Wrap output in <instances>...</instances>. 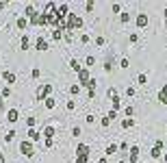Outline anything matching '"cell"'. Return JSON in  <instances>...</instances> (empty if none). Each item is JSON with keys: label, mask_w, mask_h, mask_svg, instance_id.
I'll return each instance as SVG.
<instances>
[{"label": "cell", "mask_w": 167, "mask_h": 163, "mask_svg": "<svg viewBox=\"0 0 167 163\" xmlns=\"http://www.w3.org/2000/svg\"><path fill=\"white\" fill-rule=\"evenodd\" d=\"M87 159H89V146L80 144L76 150V163H87Z\"/></svg>", "instance_id": "6da1fadb"}, {"label": "cell", "mask_w": 167, "mask_h": 163, "mask_svg": "<svg viewBox=\"0 0 167 163\" xmlns=\"http://www.w3.org/2000/svg\"><path fill=\"white\" fill-rule=\"evenodd\" d=\"M80 26H83V20H80L78 15H74V13H69V15H67V31L80 28Z\"/></svg>", "instance_id": "7a4b0ae2"}, {"label": "cell", "mask_w": 167, "mask_h": 163, "mask_svg": "<svg viewBox=\"0 0 167 163\" xmlns=\"http://www.w3.org/2000/svg\"><path fill=\"white\" fill-rule=\"evenodd\" d=\"M20 152H22L24 157H28V159H31V157L35 154V150H33V144H31V142H22V144H20Z\"/></svg>", "instance_id": "3957f363"}, {"label": "cell", "mask_w": 167, "mask_h": 163, "mask_svg": "<svg viewBox=\"0 0 167 163\" xmlns=\"http://www.w3.org/2000/svg\"><path fill=\"white\" fill-rule=\"evenodd\" d=\"M50 91H52V85H43V87H41V89L37 91V98H39V100H43V98L48 100V96H50Z\"/></svg>", "instance_id": "277c9868"}, {"label": "cell", "mask_w": 167, "mask_h": 163, "mask_svg": "<svg viewBox=\"0 0 167 163\" xmlns=\"http://www.w3.org/2000/svg\"><path fill=\"white\" fill-rule=\"evenodd\" d=\"M17 118H20L17 109H9V111H7V122H9V124H15V122H17Z\"/></svg>", "instance_id": "5b68a950"}, {"label": "cell", "mask_w": 167, "mask_h": 163, "mask_svg": "<svg viewBox=\"0 0 167 163\" xmlns=\"http://www.w3.org/2000/svg\"><path fill=\"white\" fill-rule=\"evenodd\" d=\"M78 76H80V83H83V85H89V81H91V78H89V72H87L85 67L78 72Z\"/></svg>", "instance_id": "8992f818"}, {"label": "cell", "mask_w": 167, "mask_h": 163, "mask_svg": "<svg viewBox=\"0 0 167 163\" xmlns=\"http://www.w3.org/2000/svg\"><path fill=\"white\" fill-rule=\"evenodd\" d=\"M137 26H139V28H146V26H148V15L141 13V15L137 17Z\"/></svg>", "instance_id": "52a82bcc"}, {"label": "cell", "mask_w": 167, "mask_h": 163, "mask_svg": "<svg viewBox=\"0 0 167 163\" xmlns=\"http://www.w3.org/2000/svg\"><path fill=\"white\" fill-rule=\"evenodd\" d=\"M161 148H163V142H156V146L152 148V159H158L161 157Z\"/></svg>", "instance_id": "ba28073f"}, {"label": "cell", "mask_w": 167, "mask_h": 163, "mask_svg": "<svg viewBox=\"0 0 167 163\" xmlns=\"http://www.w3.org/2000/svg\"><path fill=\"white\" fill-rule=\"evenodd\" d=\"M54 133H57V131H54V126H46V128H43V137H46V139H52V137H54Z\"/></svg>", "instance_id": "9c48e42d"}, {"label": "cell", "mask_w": 167, "mask_h": 163, "mask_svg": "<svg viewBox=\"0 0 167 163\" xmlns=\"http://www.w3.org/2000/svg\"><path fill=\"white\" fill-rule=\"evenodd\" d=\"M137 159H139V148L132 146L130 148V163H137Z\"/></svg>", "instance_id": "30bf717a"}, {"label": "cell", "mask_w": 167, "mask_h": 163, "mask_svg": "<svg viewBox=\"0 0 167 163\" xmlns=\"http://www.w3.org/2000/svg\"><path fill=\"white\" fill-rule=\"evenodd\" d=\"M2 78H5L9 85H13V83H15V74H13V72H5V74H2Z\"/></svg>", "instance_id": "8fae6325"}, {"label": "cell", "mask_w": 167, "mask_h": 163, "mask_svg": "<svg viewBox=\"0 0 167 163\" xmlns=\"http://www.w3.org/2000/svg\"><path fill=\"white\" fill-rule=\"evenodd\" d=\"M35 46H37V50H48V41H46V39H41V37L37 39V44H35Z\"/></svg>", "instance_id": "7c38bea8"}, {"label": "cell", "mask_w": 167, "mask_h": 163, "mask_svg": "<svg viewBox=\"0 0 167 163\" xmlns=\"http://www.w3.org/2000/svg\"><path fill=\"white\" fill-rule=\"evenodd\" d=\"M158 100H161V102H167V85L158 91Z\"/></svg>", "instance_id": "4fadbf2b"}, {"label": "cell", "mask_w": 167, "mask_h": 163, "mask_svg": "<svg viewBox=\"0 0 167 163\" xmlns=\"http://www.w3.org/2000/svg\"><path fill=\"white\" fill-rule=\"evenodd\" d=\"M15 24H17V28H26L28 20H26V17H17V22H15Z\"/></svg>", "instance_id": "5bb4252c"}, {"label": "cell", "mask_w": 167, "mask_h": 163, "mask_svg": "<svg viewBox=\"0 0 167 163\" xmlns=\"http://www.w3.org/2000/svg\"><path fill=\"white\" fill-rule=\"evenodd\" d=\"M69 65H72V70H74V72H80V70H83V67H80V63H78L76 59H72V61H69Z\"/></svg>", "instance_id": "9a60e30c"}, {"label": "cell", "mask_w": 167, "mask_h": 163, "mask_svg": "<svg viewBox=\"0 0 167 163\" xmlns=\"http://www.w3.org/2000/svg\"><path fill=\"white\" fill-rule=\"evenodd\" d=\"M28 137L33 139V142H39V133H37L35 128H31V131H28Z\"/></svg>", "instance_id": "2e32d148"}, {"label": "cell", "mask_w": 167, "mask_h": 163, "mask_svg": "<svg viewBox=\"0 0 167 163\" xmlns=\"http://www.w3.org/2000/svg\"><path fill=\"white\" fill-rule=\"evenodd\" d=\"M132 124H135V122H132L130 118H128V120H122V128H130Z\"/></svg>", "instance_id": "e0dca14e"}, {"label": "cell", "mask_w": 167, "mask_h": 163, "mask_svg": "<svg viewBox=\"0 0 167 163\" xmlns=\"http://www.w3.org/2000/svg\"><path fill=\"white\" fill-rule=\"evenodd\" d=\"M13 137H15V133H13V131H9V133L5 135V142H7V144H9V142H13Z\"/></svg>", "instance_id": "ac0fdd59"}, {"label": "cell", "mask_w": 167, "mask_h": 163, "mask_svg": "<svg viewBox=\"0 0 167 163\" xmlns=\"http://www.w3.org/2000/svg\"><path fill=\"white\" fill-rule=\"evenodd\" d=\"M0 96H2V98H9V96H11V89H9V87H5L2 91H0Z\"/></svg>", "instance_id": "d6986e66"}, {"label": "cell", "mask_w": 167, "mask_h": 163, "mask_svg": "<svg viewBox=\"0 0 167 163\" xmlns=\"http://www.w3.org/2000/svg\"><path fill=\"white\" fill-rule=\"evenodd\" d=\"M115 152H117V146H115V144H111V146L106 148V154H115Z\"/></svg>", "instance_id": "ffe728a7"}, {"label": "cell", "mask_w": 167, "mask_h": 163, "mask_svg": "<svg viewBox=\"0 0 167 163\" xmlns=\"http://www.w3.org/2000/svg\"><path fill=\"white\" fill-rule=\"evenodd\" d=\"M137 81H139V85H146V83H148V76H146V74H139Z\"/></svg>", "instance_id": "44dd1931"}, {"label": "cell", "mask_w": 167, "mask_h": 163, "mask_svg": "<svg viewBox=\"0 0 167 163\" xmlns=\"http://www.w3.org/2000/svg\"><path fill=\"white\" fill-rule=\"evenodd\" d=\"M54 104H57L54 98H48V100H46V107H48V109H54Z\"/></svg>", "instance_id": "7402d4cb"}, {"label": "cell", "mask_w": 167, "mask_h": 163, "mask_svg": "<svg viewBox=\"0 0 167 163\" xmlns=\"http://www.w3.org/2000/svg\"><path fill=\"white\" fill-rule=\"evenodd\" d=\"M28 48V37H22V50Z\"/></svg>", "instance_id": "603a6c76"}, {"label": "cell", "mask_w": 167, "mask_h": 163, "mask_svg": "<svg viewBox=\"0 0 167 163\" xmlns=\"http://www.w3.org/2000/svg\"><path fill=\"white\" fill-rule=\"evenodd\" d=\"M78 89H80L78 85H72V87H69V94H74V96H76V94H78Z\"/></svg>", "instance_id": "cb8c5ba5"}, {"label": "cell", "mask_w": 167, "mask_h": 163, "mask_svg": "<svg viewBox=\"0 0 167 163\" xmlns=\"http://www.w3.org/2000/svg\"><path fill=\"white\" fill-rule=\"evenodd\" d=\"M52 39H57V41L61 39V31H59V28H54V33H52Z\"/></svg>", "instance_id": "d4e9b609"}, {"label": "cell", "mask_w": 167, "mask_h": 163, "mask_svg": "<svg viewBox=\"0 0 167 163\" xmlns=\"http://www.w3.org/2000/svg\"><path fill=\"white\" fill-rule=\"evenodd\" d=\"M93 63H95V57H87V65H89V67H91V65H93Z\"/></svg>", "instance_id": "484cf974"}, {"label": "cell", "mask_w": 167, "mask_h": 163, "mask_svg": "<svg viewBox=\"0 0 167 163\" xmlns=\"http://www.w3.org/2000/svg\"><path fill=\"white\" fill-rule=\"evenodd\" d=\"M35 122H37V120H35V118H28V120H26V124H28V126H31V128H33V126H35Z\"/></svg>", "instance_id": "4316f807"}, {"label": "cell", "mask_w": 167, "mask_h": 163, "mask_svg": "<svg viewBox=\"0 0 167 163\" xmlns=\"http://www.w3.org/2000/svg\"><path fill=\"white\" fill-rule=\"evenodd\" d=\"M72 135H74V137H78V135H80V128H78V126H74V131H72Z\"/></svg>", "instance_id": "83f0119b"}, {"label": "cell", "mask_w": 167, "mask_h": 163, "mask_svg": "<svg viewBox=\"0 0 167 163\" xmlns=\"http://www.w3.org/2000/svg\"><path fill=\"white\" fill-rule=\"evenodd\" d=\"M0 163H5V154H2V150H0Z\"/></svg>", "instance_id": "f1b7e54d"}, {"label": "cell", "mask_w": 167, "mask_h": 163, "mask_svg": "<svg viewBox=\"0 0 167 163\" xmlns=\"http://www.w3.org/2000/svg\"><path fill=\"white\" fill-rule=\"evenodd\" d=\"M0 9H5V2H0Z\"/></svg>", "instance_id": "f546056e"}]
</instances>
